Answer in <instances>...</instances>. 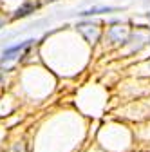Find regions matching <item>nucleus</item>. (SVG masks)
I'll return each mask as SVG.
<instances>
[{"mask_svg": "<svg viewBox=\"0 0 150 152\" xmlns=\"http://www.w3.org/2000/svg\"><path fill=\"white\" fill-rule=\"evenodd\" d=\"M130 36V29L127 24H121V22H114L110 24V27L105 31V44L108 47H121L127 44Z\"/></svg>", "mask_w": 150, "mask_h": 152, "instance_id": "f257e3e1", "label": "nucleus"}, {"mask_svg": "<svg viewBox=\"0 0 150 152\" xmlns=\"http://www.w3.org/2000/svg\"><path fill=\"white\" fill-rule=\"evenodd\" d=\"M34 44L33 38H29V40H24V42H18L15 45H9L2 51V54H0V65H6V64H11L18 58H24V54L31 49V45Z\"/></svg>", "mask_w": 150, "mask_h": 152, "instance_id": "f03ea898", "label": "nucleus"}, {"mask_svg": "<svg viewBox=\"0 0 150 152\" xmlns=\"http://www.w3.org/2000/svg\"><path fill=\"white\" fill-rule=\"evenodd\" d=\"M76 31L82 34L83 40L87 44H90L92 47H94L101 40V36H103V31H101L98 22H82V24L76 26Z\"/></svg>", "mask_w": 150, "mask_h": 152, "instance_id": "7ed1b4c3", "label": "nucleus"}, {"mask_svg": "<svg viewBox=\"0 0 150 152\" xmlns=\"http://www.w3.org/2000/svg\"><path fill=\"white\" fill-rule=\"evenodd\" d=\"M146 44H150V31L136 29V31H130V36H128L125 47L128 49L130 54H134V53H139Z\"/></svg>", "mask_w": 150, "mask_h": 152, "instance_id": "20e7f679", "label": "nucleus"}, {"mask_svg": "<svg viewBox=\"0 0 150 152\" xmlns=\"http://www.w3.org/2000/svg\"><path fill=\"white\" fill-rule=\"evenodd\" d=\"M38 2H34V0H25L24 4H20L16 9H15V13L11 15V20H18V18H25V16H29L31 13H34L36 9H38Z\"/></svg>", "mask_w": 150, "mask_h": 152, "instance_id": "39448f33", "label": "nucleus"}, {"mask_svg": "<svg viewBox=\"0 0 150 152\" xmlns=\"http://www.w3.org/2000/svg\"><path fill=\"white\" fill-rule=\"evenodd\" d=\"M116 7H112V6H101V7H90V9H85L82 13H78V16H96V15H103V13H114Z\"/></svg>", "mask_w": 150, "mask_h": 152, "instance_id": "423d86ee", "label": "nucleus"}, {"mask_svg": "<svg viewBox=\"0 0 150 152\" xmlns=\"http://www.w3.org/2000/svg\"><path fill=\"white\" fill-rule=\"evenodd\" d=\"M6 24H7V16H6L2 11H0V29H2V27H6Z\"/></svg>", "mask_w": 150, "mask_h": 152, "instance_id": "0eeeda50", "label": "nucleus"}, {"mask_svg": "<svg viewBox=\"0 0 150 152\" xmlns=\"http://www.w3.org/2000/svg\"><path fill=\"white\" fill-rule=\"evenodd\" d=\"M0 83H2V69H0Z\"/></svg>", "mask_w": 150, "mask_h": 152, "instance_id": "6e6552de", "label": "nucleus"}, {"mask_svg": "<svg viewBox=\"0 0 150 152\" xmlns=\"http://www.w3.org/2000/svg\"><path fill=\"white\" fill-rule=\"evenodd\" d=\"M148 71H150V62H148Z\"/></svg>", "mask_w": 150, "mask_h": 152, "instance_id": "1a4fd4ad", "label": "nucleus"}]
</instances>
